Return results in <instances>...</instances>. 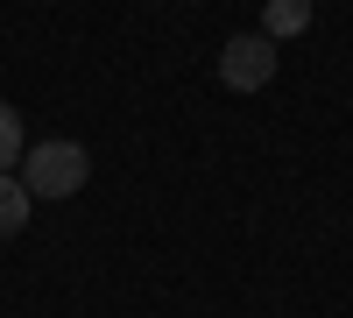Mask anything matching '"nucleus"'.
<instances>
[{
  "instance_id": "f257e3e1",
  "label": "nucleus",
  "mask_w": 353,
  "mask_h": 318,
  "mask_svg": "<svg viewBox=\"0 0 353 318\" xmlns=\"http://www.w3.org/2000/svg\"><path fill=\"white\" fill-rule=\"evenodd\" d=\"M85 177H92V156L78 149V141H28V156H21V191L28 198H78Z\"/></svg>"
},
{
  "instance_id": "f03ea898",
  "label": "nucleus",
  "mask_w": 353,
  "mask_h": 318,
  "mask_svg": "<svg viewBox=\"0 0 353 318\" xmlns=\"http://www.w3.org/2000/svg\"><path fill=\"white\" fill-rule=\"evenodd\" d=\"M276 78V43L261 36H226V50H219V85L226 92H261V85Z\"/></svg>"
},
{
  "instance_id": "7ed1b4c3",
  "label": "nucleus",
  "mask_w": 353,
  "mask_h": 318,
  "mask_svg": "<svg viewBox=\"0 0 353 318\" xmlns=\"http://www.w3.org/2000/svg\"><path fill=\"white\" fill-rule=\"evenodd\" d=\"M311 28V0H269L261 8V36L269 43H290V36H304Z\"/></svg>"
},
{
  "instance_id": "20e7f679",
  "label": "nucleus",
  "mask_w": 353,
  "mask_h": 318,
  "mask_svg": "<svg viewBox=\"0 0 353 318\" xmlns=\"http://www.w3.org/2000/svg\"><path fill=\"white\" fill-rule=\"evenodd\" d=\"M21 226H28V191L14 170H0V241H14Z\"/></svg>"
},
{
  "instance_id": "39448f33",
  "label": "nucleus",
  "mask_w": 353,
  "mask_h": 318,
  "mask_svg": "<svg viewBox=\"0 0 353 318\" xmlns=\"http://www.w3.org/2000/svg\"><path fill=\"white\" fill-rule=\"evenodd\" d=\"M28 156V135H21V113L8 106V99H0V170H14Z\"/></svg>"
}]
</instances>
